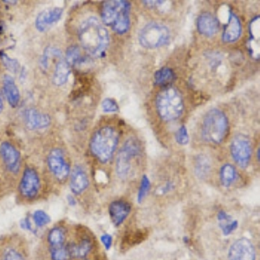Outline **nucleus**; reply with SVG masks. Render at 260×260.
I'll return each instance as SVG.
<instances>
[{"label":"nucleus","mask_w":260,"mask_h":260,"mask_svg":"<svg viewBox=\"0 0 260 260\" xmlns=\"http://www.w3.org/2000/svg\"><path fill=\"white\" fill-rule=\"evenodd\" d=\"M78 35L81 45L89 55L95 57L104 56L110 45V36L98 18L90 17L83 21Z\"/></svg>","instance_id":"1"},{"label":"nucleus","mask_w":260,"mask_h":260,"mask_svg":"<svg viewBox=\"0 0 260 260\" xmlns=\"http://www.w3.org/2000/svg\"><path fill=\"white\" fill-rule=\"evenodd\" d=\"M130 9L131 5L127 1H105L101 12L102 20L107 26L112 27L115 32L122 35L129 30Z\"/></svg>","instance_id":"2"},{"label":"nucleus","mask_w":260,"mask_h":260,"mask_svg":"<svg viewBox=\"0 0 260 260\" xmlns=\"http://www.w3.org/2000/svg\"><path fill=\"white\" fill-rule=\"evenodd\" d=\"M118 141V133L114 127H101L92 137L90 150L101 162H108L115 153Z\"/></svg>","instance_id":"3"},{"label":"nucleus","mask_w":260,"mask_h":260,"mask_svg":"<svg viewBox=\"0 0 260 260\" xmlns=\"http://www.w3.org/2000/svg\"><path fill=\"white\" fill-rule=\"evenodd\" d=\"M156 110L160 118L166 121L179 118L184 110L183 99L174 87H168L158 93Z\"/></svg>","instance_id":"4"},{"label":"nucleus","mask_w":260,"mask_h":260,"mask_svg":"<svg viewBox=\"0 0 260 260\" xmlns=\"http://www.w3.org/2000/svg\"><path fill=\"white\" fill-rule=\"evenodd\" d=\"M229 124L225 113L218 109L209 110L202 123V136L213 144L221 143L228 133Z\"/></svg>","instance_id":"5"},{"label":"nucleus","mask_w":260,"mask_h":260,"mask_svg":"<svg viewBox=\"0 0 260 260\" xmlns=\"http://www.w3.org/2000/svg\"><path fill=\"white\" fill-rule=\"evenodd\" d=\"M140 44L147 49H156L168 44L170 39L169 28L164 24L151 22L142 28L138 36Z\"/></svg>","instance_id":"6"},{"label":"nucleus","mask_w":260,"mask_h":260,"mask_svg":"<svg viewBox=\"0 0 260 260\" xmlns=\"http://www.w3.org/2000/svg\"><path fill=\"white\" fill-rule=\"evenodd\" d=\"M141 152L139 142L135 138L126 141L122 148L119 151L116 159V174L121 179H127L131 169V160L139 155Z\"/></svg>","instance_id":"7"},{"label":"nucleus","mask_w":260,"mask_h":260,"mask_svg":"<svg viewBox=\"0 0 260 260\" xmlns=\"http://www.w3.org/2000/svg\"><path fill=\"white\" fill-rule=\"evenodd\" d=\"M231 153L234 161L240 168L245 169L249 165L251 155V142L245 135L235 136L231 143Z\"/></svg>","instance_id":"8"},{"label":"nucleus","mask_w":260,"mask_h":260,"mask_svg":"<svg viewBox=\"0 0 260 260\" xmlns=\"http://www.w3.org/2000/svg\"><path fill=\"white\" fill-rule=\"evenodd\" d=\"M48 166L50 172L58 180H66L70 175L71 168L65 160L62 151L59 148L50 151L48 156Z\"/></svg>","instance_id":"9"},{"label":"nucleus","mask_w":260,"mask_h":260,"mask_svg":"<svg viewBox=\"0 0 260 260\" xmlns=\"http://www.w3.org/2000/svg\"><path fill=\"white\" fill-rule=\"evenodd\" d=\"M40 190V179L35 169L27 168L19 184V191L25 199L35 198Z\"/></svg>","instance_id":"10"},{"label":"nucleus","mask_w":260,"mask_h":260,"mask_svg":"<svg viewBox=\"0 0 260 260\" xmlns=\"http://www.w3.org/2000/svg\"><path fill=\"white\" fill-rule=\"evenodd\" d=\"M228 260H256L254 245L246 238L237 240L228 251Z\"/></svg>","instance_id":"11"},{"label":"nucleus","mask_w":260,"mask_h":260,"mask_svg":"<svg viewBox=\"0 0 260 260\" xmlns=\"http://www.w3.org/2000/svg\"><path fill=\"white\" fill-rule=\"evenodd\" d=\"M0 154L2 156L6 169L13 174H17L20 169V154L15 147L5 142L0 146Z\"/></svg>","instance_id":"12"},{"label":"nucleus","mask_w":260,"mask_h":260,"mask_svg":"<svg viewBox=\"0 0 260 260\" xmlns=\"http://www.w3.org/2000/svg\"><path fill=\"white\" fill-rule=\"evenodd\" d=\"M62 12H63V10L60 7H54V8L43 11L36 18V28L39 31L45 32L60 20V18L62 15Z\"/></svg>","instance_id":"13"},{"label":"nucleus","mask_w":260,"mask_h":260,"mask_svg":"<svg viewBox=\"0 0 260 260\" xmlns=\"http://www.w3.org/2000/svg\"><path fill=\"white\" fill-rule=\"evenodd\" d=\"M242 33V25L240 18L234 12H230L228 24H225L222 39L225 43H234L240 39Z\"/></svg>","instance_id":"14"},{"label":"nucleus","mask_w":260,"mask_h":260,"mask_svg":"<svg viewBox=\"0 0 260 260\" xmlns=\"http://www.w3.org/2000/svg\"><path fill=\"white\" fill-rule=\"evenodd\" d=\"M197 27L202 35L213 37L219 31V21L210 12H203L199 16Z\"/></svg>","instance_id":"15"},{"label":"nucleus","mask_w":260,"mask_h":260,"mask_svg":"<svg viewBox=\"0 0 260 260\" xmlns=\"http://www.w3.org/2000/svg\"><path fill=\"white\" fill-rule=\"evenodd\" d=\"M24 121L30 129H42L50 124V116L35 109H29L24 112Z\"/></svg>","instance_id":"16"},{"label":"nucleus","mask_w":260,"mask_h":260,"mask_svg":"<svg viewBox=\"0 0 260 260\" xmlns=\"http://www.w3.org/2000/svg\"><path fill=\"white\" fill-rule=\"evenodd\" d=\"M110 219L115 226L121 225L131 212L130 205L123 201H113L109 208Z\"/></svg>","instance_id":"17"},{"label":"nucleus","mask_w":260,"mask_h":260,"mask_svg":"<svg viewBox=\"0 0 260 260\" xmlns=\"http://www.w3.org/2000/svg\"><path fill=\"white\" fill-rule=\"evenodd\" d=\"M89 186V179L85 172L81 167H76L71 173V191L75 194H80Z\"/></svg>","instance_id":"18"},{"label":"nucleus","mask_w":260,"mask_h":260,"mask_svg":"<svg viewBox=\"0 0 260 260\" xmlns=\"http://www.w3.org/2000/svg\"><path fill=\"white\" fill-rule=\"evenodd\" d=\"M3 85L4 93L10 105L12 108L18 106L20 100V94L14 79L9 75H6L4 77Z\"/></svg>","instance_id":"19"},{"label":"nucleus","mask_w":260,"mask_h":260,"mask_svg":"<svg viewBox=\"0 0 260 260\" xmlns=\"http://www.w3.org/2000/svg\"><path fill=\"white\" fill-rule=\"evenodd\" d=\"M71 75V68L68 62L65 60H61L57 62L53 75V83L55 85L62 86L67 83Z\"/></svg>","instance_id":"20"},{"label":"nucleus","mask_w":260,"mask_h":260,"mask_svg":"<svg viewBox=\"0 0 260 260\" xmlns=\"http://www.w3.org/2000/svg\"><path fill=\"white\" fill-rule=\"evenodd\" d=\"M218 220H219V226L221 228L222 233L225 236L233 234L239 225L237 220L232 219L231 216L228 215V213L224 211L219 212L218 214Z\"/></svg>","instance_id":"21"},{"label":"nucleus","mask_w":260,"mask_h":260,"mask_svg":"<svg viewBox=\"0 0 260 260\" xmlns=\"http://www.w3.org/2000/svg\"><path fill=\"white\" fill-rule=\"evenodd\" d=\"M68 246L71 257H77V258L85 257L89 254L92 248L91 242L88 239H84L81 240L78 244H72V245H69Z\"/></svg>","instance_id":"22"},{"label":"nucleus","mask_w":260,"mask_h":260,"mask_svg":"<svg viewBox=\"0 0 260 260\" xmlns=\"http://www.w3.org/2000/svg\"><path fill=\"white\" fill-rule=\"evenodd\" d=\"M211 171L209 158L204 154H200L195 160V173L200 178H207Z\"/></svg>","instance_id":"23"},{"label":"nucleus","mask_w":260,"mask_h":260,"mask_svg":"<svg viewBox=\"0 0 260 260\" xmlns=\"http://www.w3.org/2000/svg\"><path fill=\"white\" fill-rule=\"evenodd\" d=\"M175 72L169 67H163L154 75V83L156 85L168 86L175 79Z\"/></svg>","instance_id":"24"},{"label":"nucleus","mask_w":260,"mask_h":260,"mask_svg":"<svg viewBox=\"0 0 260 260\" xmlns=\"http://www.w3.org/2000/svg\"><path fill=\"white\" fill-rule=\"evenodd\" d=\"M236 176L235 168L231 164H225L220 169V173H219L220 182L225 187H228L234 183V180H236Z\"/></svg>","instance_id":"25"},{"label":"nucleus","mask_w":260,"mask_h":260,"mask_svg":"<svg viewBox=\"0 0 260 260\" xmlns=\"http://www.w3.org/2000/svg\"><path fill=\"white\" fill-rule=\"evenodd\" d=\"M48 243L50 248H55L65 245V233L61 228H54L48 234Z\"/></svg>","instance_id":"26"},{"label":"nucleus","mask_w":260,"mask_h":260,"mask_svg":"<svg viewBox=\"0 0 260 260\" xmlns=\"http://www.w3.org/2000/svg\"><path fill=\"white\" fill-rule=\"evenodd\" d=\"M50 257L52 260H70L71 256L68 245L50 248Z\"/></svg>","instance_id":"27"},{"label":"nucleus","mask_w":260,"mask_h":260,"mask_svg":"<svg viewBox=\"0 0 260 260\" xmlns=\"http://www.w3.org/2000/svg\"><path fill=\"white\" fill-rule=\"evenodd\" d=\"M66 62H68L69 65H76L78 62H81V51L79 48L76 45H72L68 48L66 51Z\"/></svg>","instance_id":"28"},{"label":"nucleus","mask_w":260,"mask_h":260,"mask_svg":"<svg viewBox=\"0 0 260 260\" xmlns=\"http://www.w3.org/2000/svg\"><path fill=\"white\" fill-rule=\"evenodd\" d=\"M33 220L36 226L44 228L50 222V217L45 211L37 210L33 213Z\"/></svg>","instance_id":"29"},{"label":"nucleus","mask_w":260,"mask_h":260,"mask_svg":"<svg viewBox=\"0 0 260 260\" xmlns=\"http://www.w3.org/2000/svg\"><path fill=\"white\" fill-rule=\"evenodd\" d=\"M149 189H150V180H149L147 175H143L142 181H141L139 192H138V195H137L138 203H142L147 194H148Z\"/></svg>","instance_id":"30"},{"label":"nucleus","mask_w":260,"mask_h":260,"mask_svg":"<svg viewBox=\"0 0 260 260\" xmlns=\"http://www.w3.org/2000/svg\"><path fill=\"white\" fill-rule=\"evenodd\" d=\"M60 51L56 49L53 48H47L45 50V53L42 56L41 58V67L44 69H47L49 65V60L52 56H59Z\"/></svg>","instance_id":"31"},{"label":"nucleus","mask_w":260,"mask_h":260,"mask_svg":"<svg viewBox=\"0 0 260 260\" xmlns=\"http://www.w3.org/2000/svg\"><path fill=\"white\" fill-rule=\"evenodd\" d=\"M102 108L104 113H115L119 110L118 104L111 98H106L102 103Z\"/></svg>","instance_id":"32"},{"label":"nucleus","mask_w":260,"mask_h":260,"mask_svg":"<svg viewBox=\"0 0 260 260\" xmlns=\"http://www.w3.org/2000/svg\"><path fill=\"white\" fill-rule=\"evenodd\" d=\"M175 138H176V142L178 144L180 145H186L188 142H189V136L187 133V129L185 126H181V127L178 129L177 132L175 134Z\"/></svg>","instance_id":"33"},{"label":"nucleus","mask_w":260,"mask_h":260,"mask_svg":"<svg viewBox=\"0 0 260 260\" xmlns=\"http://www.w3.org/2000/svg\"><path fill=\"white\" fill-rule=\"evenodd\" d=\"M1 58H2L4 64L9 71L15 72V73L18 72V69H19V63H18L17 60L10 58L9 56L5 53L1 54Z\"/></svg>","instance_id":"34"},{"label":"nucleus","mask_w":260,"mask_h":260,"mask_svg":"<svg viewBox=\"0 0 260 260\" xmlns=\"http://www.w3.org/2000/svg\"><path fill=\"white\" fill-rule=\"evenodd\" d=\"M2 260H25V258L20 251L10 248L5 251Z\"/></svg>","instance_id":"35"},{"label":"nucleus","mask_w":260,"mask_h":260,"mask_svg":"<svg viewBox=\"0 0 260 260\" xmlns=\"http://www.w3.org/2000/svg\"><path fill=\"white\" fill-rule=\"evenodd\" d=\"M101 240L104 244V247L106 250H110L112 246V237L110 236V234H104L103 236L101 237Z\"/></svg>","instance_id":"36"},{"label":"nucleus","mask_w":260,"mask_h":260,"mask_svg":"<svg viewBox=\"0 0 260 260\" xmlns=\"http://www.w3.org/2000/svg\"><path fill=\"white\" fill-rule=\"evenodd\" d=\"M21 228H24L25 230L30 231V232H33V226L31 225V223H30V219H22L20 221Z\"/></svg>","instance_id":"37"},{"label":"nucleus","mask_w":260,"mask_h":260,"mask_svg":"<svg viewBox=\"0 0 260 260\" xmlns=\"http://www.w3.org/2000/svg\"><path fill=\"white\" fill-rule=\"evenodd\" d=\"M173 187H174L173 184H166L165 186H163L162 188L160 189V192H161V193H165V192H169L170 190L173 189Z\"/></svg>","instance_id":"38"},{"label":"nucleus","mask_w":260,"mask_h":260,"mask_svg":"<svg viewBox=\"0 0 260 260\" xmlns=\"http://www.w3.org/2000/svg\"><path fill=\"white\" fill-rule=\"evenodd\" d=\"M147 6H159L160 4L163 3L162 1H143Z\"/></svg>","instance_id":"39"},{"label":"nucleus","mask_w":260,"mask_h":260,"mask_svg":"<svg viewBox=\"0 0 260 260\" xmlns=\"http://www.w3.org/2000/svg\"><path fill=\"white\" fill-rule=\"evenodd\" d=\"M68 202L71 206H75L77 203V201H75V199L72 196H68Z\"/></svg>","instance_id":"40"},{"label":"nucleus","mask_w":260,"mask_h":260,"mask_svg":"<svg viewBox=\"0 0 260 260\" xmlns=\"http://www.w3.org/2000/svg\"><path fill=\"white\" fill-rule=\"evenodd\" d=\"M3 107V101H2V98H1V95H0V113L2 112Z\"/></svg>","instance_id":"41"},{"label":"nucleus","mask_w":260,"mask_h":260,"mask_svg":"<svg viewBox=\"0 0 260 260\" xmlns=\"http://www.w3.org/2000/svg\"><path fill=\"white\" fill-rule=\"evenodd\" d=\"M257 159L259 160V149L257 150Z\"/></svg>","instance_id":"42"}]
</instances>
